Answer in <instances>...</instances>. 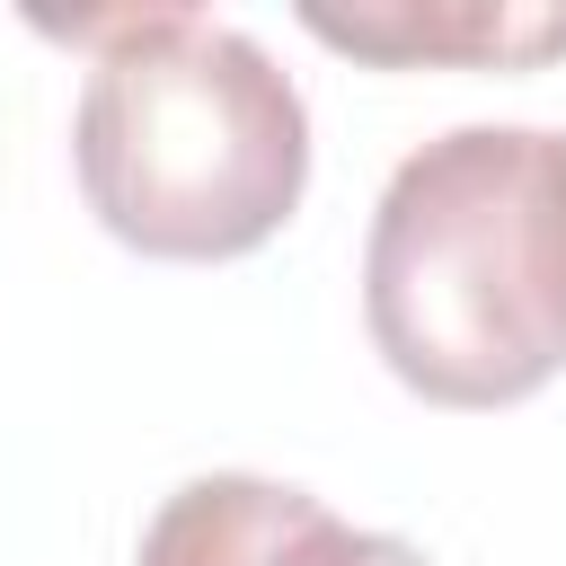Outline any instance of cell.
Listing matches in <instances>:
<instances>
[{
	"label": "cell",
	"mask_w": 566,
	"mask_h": 566,
	"mask_svg": "<svg viewBox=\"0 0 566 566\" xmlns=\"http://www.w3.org/2000/svg\"><path fill=\"white\" fill-rule=\"evenodd\" d=\"M363 318L424 407H522L566 363V133L460 124L398 159Z\"/></svg>",
	"instance_id": "6da1fadb"
},
{
	"label": "cell",
	"mask_w": 566,
	"mask_h": 566,
	"mask_svg": "<svg viewBox=\"0 0 566 566\" xmlns=\"http://www.w3.org/2000/svg\"><path fill=\"white\" fill-rule=\"evenodd\" d=\"M71 35L88 44L71 159L106 239L159 265H221L292 221L310 106L256 35L195 9L71 18Z\"/></svg>",
	"instance_id": "7a4b0ae2"
},
{
	"label": "cell",
	"mask_w": 566,
	"mask_h": 566,
	"mask_svg": "<svg viewBox=\"0 0 566 566\" xmlns=\"http://www.w3.org/2000/svg\"><path fill=\"white\" fill-rule=\"evenodd\" d=\"M142 566H433V557L416 539L354 531L310 486L212 469V478H186L150 513Z\"/></svg>",
	"instance_id": "3957f363"
},
{
	"label": "cell",
	"mask_w": 566,
	"mask_h": 566,
	"mask_svg": "<svg viewBox=\"0 0 566 566\" xmlns=\"http://www.w3.org/2000/svg\"><path fill=\"white\" fill-rule=\"evenodd\" d=\"M301 27L354 62H460V71H539L566 53V9L531 0H371V9H301Z\"/></svg>",
	"instance_id": "277c9868"
}]
</instances>
